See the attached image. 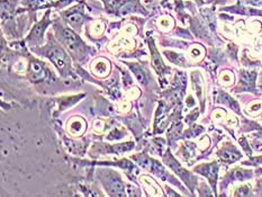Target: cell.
<instances>
[{
  "mask_svg": "<svg viewBox=\"0 0 262 197\" xmlns=\"http://www.w3.org/2000/svg\"><path fill=\"white\" fill-rule=\"evenodd\" d=\"M62 38H63L64 43L67 44L68 47H69V49L72 52L80 51V49H81V46H80L79 39L76 38V35L72 31H70V30H64L63 31Z\"/></svg>",
  "mask_w": 262,
  "mask_h": 197,
  "instance_id": "7a4b0ae2",
  "label": "cell"
},
{
  "mask_svg": "<svg viewBox=\"0 0 262 197\" xmlns=\"http://www.w3.org/2000/svg\"><path fill=\"white\" fill-rule=\"evenodd\" d=\"M45 70L43 69V67L41 64L33 62L31 64V77L33 81H39V80H42L45 78Z\"/></svg>",
  "mask_w": 262,
  "mask_h": 197,
  "instance_id": "277c9868",
  "label": "cell"
},
{
  "mask_svg": "<svg viewBox=\"0 0 262 197\" xmlns=\"http://www.w3.org/2000/svg\"><path fill=\"white\" fill-rule=\"evenodd\" d=\"M110 185H111V190L112 192V194L116 196H124V185L120 182V179L117 176H111L110 177Z\"/></svg>",
  "mask_w": 262,
  "mask_h": 197,
  "instance_id": "3957f363",
  "label": "cell"
},
{
  "mask_svg": "<svg viewBox=\"0 0 262 197\" xmlns=\"http://www.w3.org/2000/svg\"><path fill=\"white\" fill-rule=\"evenodd\" d=\"M151 49H152V52H153V55H152V58H153V62H154L155 64V67L158 68V70L160 69H162V61H161V59H160V56L158 55V52H156V50L154 49V47H153V45L150 46Z\"/></svg>",
  "mask_w": 262,
  "mask_h": 197,
  "instance_id": "ba28073f",
  "label": "cell"
},
{
  "mask_svg": "<svg viewBox=\"0 0 262 197\" xmlns=\"http://www.w3.org/2000/svg\"><path fill=\"white\" fill-rule=\"evenodd\" d=\"M46 24L47 23H43V22L39 23L38 25L34 28L33 32H32V34H31L30 38L31 39H39V38H41L42 32H44V27L46 26Z\"/></svg>",
  "mask_w": 262,
  "mask_h": 197,
  "instance_id": "5b68a950",
  "label": "cell"
},
{
  "mask_svg": "<svg viewBox=\"0 0 262 197\" xmlns=\"http://www.w3.org/2000/svg\"><path fill=\"white\" fill-rule=\"evenodd\" d=\"M11 11H13V10H11V6L9 5V2L2 1L1 2V14H2V18L3 19L9 18Z\"/></svg>",
  "mask_w": 262,
  "mask_h": 197,
  "instance_id": "52a82bcc",
  "label": "cell"
},
{
  "mask_svg": "<svg viewBox=\"0 0 262 197\" xmlns=\"http://www.w3.org/2000/svg\"><path fill=\"white\" fill-rule=\"evenodd\" d=\"M255 77L256 75L253 74V72H244L243 76H242V80L245 83H253V81H255Z\"/></svg>",
  "mask_w": 262,
  "mask_h": 197,
  "instance_id": "30bf717a",
  "label": "cell"
},
{
  "mask_svg": "<svg viewBox=\"0 0 262 197\" xmlns=\"http://www.w3.org/2000/svg\"><path fill=\"white\" fill-rule=\"evenodd\" d=\"M81 15H80L79 13H75V14H71L69 16V21L72 23V24H76V23H80L81 22Z\"/></svg>",
  "mask_w": 262,
  "mask_h": 197,
  "instance_id": "8fae6325",
  "label": "cell"
},
{
  "mask_svg": "<svg viewBox=\"0 0 262 197\" xmlns=\"http://www.w3.org/2000/svg\"><path fill=\"white\" fill-rule=\"evenodd\" d=\"M204 174L212 180V183H214V180L216 178V166H214V164H212V166H206L205 167Z\"/></svg>",
  "mask_w": 262,
  "mask_h": 197,
  "instance_id": "8992f818",
  "label": "cell"
},
{
  "mask_svg": "<svg viewBox=\"0 0 262 197\" xmlns=\"http://www.w3.org/2000/svg\"><path fill=\"white\" fill-rule=\"evenodd\" d=\"M222 157V159L225 160V161H228V162H231V161H235V160L239 158V155H234V154H232V152H229V151H225L223 152V154L221 155Z\"/></svg>",
  "mask_w": 262,
  "mask_h": 197,
  "instance_id": "9c48e42d",
  "label": "cell"
},
{
  "mask_svg": "<svg viewBox=\"0 0 262 197\" xmlns=\"http://www.w3.org/2000/svg\"><path fill=\"white\" fill-rule=\"evenodd\" d=\"M48 58L60 70H63L67 66V55L60 47H53L48 51Z\"/></svg>",
  "mask_w": 262,
  "mask_h": 197,
  "instance_id": "6da1fadb",
  "label": "cell"
}]
</instances>
